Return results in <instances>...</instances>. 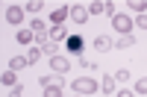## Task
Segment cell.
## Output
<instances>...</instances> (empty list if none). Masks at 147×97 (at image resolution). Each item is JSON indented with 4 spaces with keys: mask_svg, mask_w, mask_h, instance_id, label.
I'll use <instances>...</instances> for the list:
<instances>
[{
    "mask_svg": "<svg viewBox=\"0 0 147 97\" xmlns=\"http://www.w3.org/2000/svg\"><path fill=\"white\" fill-rule=\"evenodd\" d=\"M53 38H56V41H68V38H71L68 27H59V30H53Z\"/></svg>",
    "mask_w": 147,
    "mask_h": 97,
    "instance_id": "cell-21",
    "label": "cell"
},
{
    "mask_svg": "<svg viewBox=\"0 0 147 97\" xmlns=\"http://www.w3.org/2000/svg\"><path fill=\"white\" fill-rule=\"evenodd\" d=\"M71 88H74V94H97L100 91V82L91 79V77H77L71 82Z\"/></svg>",
    "mask_w": 147,
    "mask_h": 97,
    "instance_id": "cell-1",
    "label": "cell"
},
{
    "mask_svg": "<svg viewBox=\"0 0 147 97\" xmlns=\"http://www.w3.org/2000/svg\"><path fill=\"white\" fill-rule=\"evenodd\" d=\"M136 27H141V30H147V15H138V18H136Z\"/></svg>",
    "mask_w": 147,
    "mask_h": 97,
    "instance_id": "cell-28",
    "label": "cell"
},
{
    "mask_svg": "<svg viewBox=\"0 0 147 97\" xmlns=\"http://www.w3.org/2000/svg\"><path fill=\"white\" fill-rule=\"evenodd\" d=\"M115 97H136V91H129V88H121V91H115Z\"/></svg>",
    "mask_w": 147,
    "mask_h": 97,
    "instance_id": "cell-27",
    "label": "cell"
},
{
    "mask_svg": "<svg viewBox=\"0 0 147 97\" xmlns=\"http://www.w3.org/2000/svg\"><path fill=\"white\" fill-rule=\"evenodd\" d=\"M103 15H109V18H115V15H118V9H115V0H103Z\"/></svg>",
    "mask_w": 147,
    "mask_h": 97,
    "instance_id": "cell-19",
    "label": "cell"
},
{
    "mask_svg": "<svg viewBox=\"0 0 147 97\" xmlns=\"http://www.w3.org/2000/svg\"><path fill=\"white\" fill-rule=\"evenodd\" d=\"M53 79H56V77H47V74H41V77H38V86H41V88H47V86H53Z\"/></svg>",
    "mask_w": 147,
    "mask_h": 97,
    "instance_id": "cell-25",
    "label": "cell"
},
{
    "mask_svg": "<svg viewBox=\"0 0 147 97\" xmlns=\"http://www.w3.org/2000/svg\"><path fill=\"white\" fill-rule=\"evenodd\" d=\"M74 97H85V94H74Z\"/></svg>",
    "mask_w": 147,
    "mask_h": 97,
    "instance_id": "cell-29",
    "label": "cell"
},
{
    "mask_svg": "<svg viewBox=\"0 0 147 97\" xmlns=\"http://www.w3.org/2000/svg\"><path fill=\"white\" fill-rule=\"evenodd\" d=\"M132 91H136V97H147V77H138Z\"/></svg>",
    "mask_w": 147,
    "mask_h": 97,
    "instance_id": "cell-15",
    "label": "cell"
},
{
    "mask_svg": "<svg viewBox=\"0 0 147 97\" xmlns=\"http://www.w3.org/2000/svg\"><path fill=\"white\" fill-rule=\"evenodd\" d=\"M65 44H68V53H74L77 59L82 56V47H85V41H82V35H71V38H68Z\"/></svg>",
    "mask_w": 147,
    "mask_h": 97,
    "instance_id": "cell-7",
    "label": "cell"
},
{
    "mask_svg": "<svg viewBox=\"0 0 147 97\" xmlns=\"http://www.w3.org/2000/svg\"><path fill=\"white\" fill-rule=\"evenodd\" d=\"M24 56H27V62H30V65H35V62H38L44 53H41V47H30V50L24 53Z\"/></svg>",
    "mask_w": 147,
    "mask_h": 97,
    "instance_id": "cell-16",
    "label": "cell"
},
{
    "mask_svg": "<svg viewBox=\"0 0 147 97\" xmlns=\"http://www.w3.org/2000/svg\"><path fill=\"white\" fill-rule=\"evenodd\" d=\"M0 82H3V88H15V86H21V82H18V71L6 68L3 74H0Z\"/></svg>",
    "mask_w": 147,
    "mask_h": 97,
    "instance_id": "cell-9",
    "label": "cell"
},
{
    "mask_svg": "<svg viewBox=\"0 0 147 97\" xmlns=\"http://www.w3.org/2000/svg\"><path fill=\"white\" fill-rule=\"evenodd\" d=\"M44 97H62V86H56V82H53V86H47V88H44Z\"/></svg>",
    "mask_w": 147,
    "mask_h": 97,
    "instance_id": "cell-22",
    "label": "cell"
},
{
    "mask_svg": "<svg viewBox=\"0 0 147 97\" xmlns=\"http://www.w3.org/2000/svg\"><path fill=\"white\" fill-rule=\"evenodd\" d=\"M24 15H27V9H24V6H18V3L6 6V21L12 24V27H21V24H24Z\"/></svg>",
    "mask_w": 147,
    "mask_h": 97,
    "instance_id": "cell-3",
    "label": "cell"
},
{
    "mask_svg": "<svg viewBox=\"0 0 147 97\" xmlns=\"http://www.w3.org/2000/svg\"><path fill=\"white\" fill-rule=\"evenodd\" d=\"M127 6L136 12V15H147V0H129Z\"/></svg>",
    "mask_w": 147,
    "mask_h": 97,
    "instance_id": "cell-14",
    "label": "cell"
},
{
    "mask_svg": "<svg viewBox=\"0 0 147 97\" xmlns=\"http://www.w3.org/2000/svg\"><path fill=\"white\" fill-rule=\"evenodd\" d=\"M9 97H24V86H15V88H9Z\"/></svg>",
    "mask_w": 147,
    "mask_h": 97,
    "instance_id": "cell-26",
    "label": "cell"
},
{
    "mask_svg": "<svg viewBox=\"0 0 147 97\" xmlns=\"http://www.w3.org/2000/svg\"><path fill=\"white\" fill-rule=\"evenodd\" d=\"M50 71H53V74H59V77L68 74V71H71V59H68V56H62V53L53 56V59H50Z\"/></svg>",
    "mask_w": 147,
    "mask_h": 97,
    "instance_id": "cell-4",
    "label": "cell"
},
{
    "mask_svg": "<svg viewBox=\"0 0 147 97\" xmlns=\"http://www.w3.org/2000/svg\"><path fill=\"white\" fill-rule=\"evenodd\" d=\"M88 15H103V0H94V3H88Z\"/></svg>",
    "mask_w": 147,
    "mask_h": 97,
    "instance_id": "cell-23",
    "label": "cell"
},
{
    "mask_svg": "<svg viewBox=\"0 0 147 97\" xmlns=\"http://www.w3.org/2000/svg\"><path fill=\"white\" fill-rule=\"evenodd\" d=\"M127 47H136V35H121L115 41V50H127Z\"/></svg>",
    "mask_w": 147,
    "mask_h": 97,
    "instance_id": "cell-12",
    "label": "cell"
},
{
    "mask_svg": "<svg viewBox=\"0 0 147 97\" xmlns=\"http://www.w3.org/2000/svg\"><path fill=\"white\" fill-rule=\"evenodd\" d=\"M112 47H115V41L109 38V35H97V38H94V50L106 53V50H112Z\"/></svg>",
    "mask_w": 147,
    "mask_h": 97,
    "instance_id": "cell-10",
    "label": "cell"
},
{
    "mask_svg": "<svg viewBox=\"0 0 147 97\" xmlns=\"http://www.w3.org/2000/svg\"><path fill=\"white\" fill-rule=\"evenodd\" d=\"M30 30H32L35 35H41V32H47V24L38 21V18H32V21H30Z\"/></svg>",
    "mask_w": 147,
    "mask_h": 97,
    "instance_id": "cell-18",
    "label": "cell"
},
{
    "mask_svg": "<svg viewBox=\"0 0 147 97\" xmlns=\"http://www.w3.org/2000/svg\"><path fill=\"white\" fill-rule=\"evenodd\" d=\"M9 68L12 71H24V68H30V62H27V56H12L9 59Z\"/></svg>",
    "mask_w": 147,
    "mask_h": 97,
    "instance_id": "cell-13",
    "label": "cell"
},
{
    "mask_svg": "<svg viewBox=\"0 0 147 97\" xmlns=\"http://www.w3.org/2000/svg\"><path fill=\"white\" fill-rule=\"evenodd\" d=\"M41 53H44L47 59H53V56H59V44H56V41H47V44L41 47Z\"/></svg>",
    "mask_w": 147,
    "mask_h": 97,
    "instance_id": "cell-17",
    "label": "cell"
},
{
    "mask_svg": "<svg viewBox=\"0 0 147 97\" xmlns=\"http://www.w3.org/2000/svg\"><path fill=\"white\" fill-rule=\"evenodd\" d=\"M71 18H74V24H80V27H82V24L91 18V15H88V6H80V3H74V6H71Z\"/></svg>",
    "mask_w": 147,
    "mask_h": 97,
    "instance_id": "cell-6",
    "label": "cell"
},
{
    "mask_svg": "<svg viewBox=\"0 0 147 97\" xmlns=\"http://www.w3.org/2000/svg\"><path fill=\"white\" fill-rule=\"evenodd\" d=\"M32 38H35V32H32V30H27V27H21V30L15 32V41H18V44H30Z\"/></svg>",
    "mask_w": 147,
    "mask_h": 97,
    "instance_id": "cell-11",
    "label": "cell"
},
{
    "mask_svg": "<svg viewBox=\"0 0 147 97\" xmlns=\"http://www.w3.org/2000/svg\"><path fill=\"white\" fill-rule=\"evenodd\" d=\"M129 77H132V74H129V68H118V71H115V79H118V82H127Z\"/></svg>",
    "mask_w": 147,
    "mask_h": 97,
    "instance_id": "cell-24",
    "label": "cell"
},
{
    "mask_svg": "<svg viewBox=\"0 0 147 97\" xmlns=\"http://www.w3.org/2000/svg\"><path fill=\"white\" fill-rule=\"evenodd\" d=\"M132 27H136V21H132L129 15H124V12H118V15L112 18V30H118L121 35H132Z\"/></svg>",
    "mask_w": 147,
    "mask_h": 97,
    "instance_id": "cell-2",
    "label": "cell"
},
{
    "mask_svg": "<svg viewBox=\"0 0 147 97\" xmlns=\"http://www.w3.org/2000/svg\"><path fill=\"white\" fill-rule=\"evenodd\" d=\"M100 91H103V94H115V91H118V79H115V74L100 77Z\"/></svg>",
    "mask_w": 147,
    "mask_h": 97,
    "instance_id": "cell-8",
    "label": "cell"
},
{
    "mask_svg": "<svg viewBox=\"0 0 147 97\" xmlns=\"http://www.w3.org/2000/svg\"><path fill=\"white\" fill-rule=\"evenodd\" d=\"M41 6H44V0H30V3H24V9L32 12V15H35V12H41Z\"/></svg>",
    "mask_w": 147,
    "mask_h": 97,
    "instance_id": "cell-20",
    "label": "cell"
},
{
    "mask_svg": "<svg viewBox=\"0 0 147 97\" xmlns=\"http://www.w3.org/2000/svg\"><path fill=\"white\" fill-rule=\"evenodd\" d=\"M68 15H71V6H56V9L50 12V24H53V30H59V27H62Z\"/></svg>",
    "mask_w": 147,
    "mask_h": 97,
    "instance_id": "cell-5",
    "label": "cell"
}]
</instances>
